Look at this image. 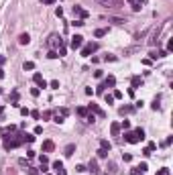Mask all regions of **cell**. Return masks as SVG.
<instances>
[{
	"instance_id": "cell-34",
	"label": "cell",
	"mask_w": 173,
	"mask_h": 175,
	"mask_svg": "<svg viewBox=\"0 0 173 175\" xmlns=\"http://www.w3.org/2000/svg\"><path fill=\"white\" fill-rule=\"evenodd\" d=\"M122 159H124V161H126V163H128V161L132 159V155H130V153H124V155H122Z\"/></svg>"
},
{
	"instance_id": "cell-7",
	"label": "cell",
	"mask_w": 173,
	"mask_h": 175,
	"mask_svg": "<svg viewBox=\"0 0 173 175\" xmlns=\"http://www.w3.org/2000/svg\"><path fill=\"white\" fill-rule=\"evenodd\" d=\"M71 10H73V16H78L80 21L88 18V10H84V8H81V6H78V4H75V6H73Z\"/></svg>"
},
{
	"instance_id": "cell-40",
	"label": "cell",
	"mask_w": 173,
	"mask_h": 175,
	"mask_svg": "<svg viewBox=\"0 0 173 175\" xmlns=\"http://www.w3.org/2000/svg\"><path fill=\"white\" fill-rule=\"evenodd\" d=\"M43 132V126H35V134H41Z\"/></svg>"
},
{
	"instance_id": "cell-4",
	"label": "cell",
	"mask_w": 173,
	"mask_h": 175,
	"mask_svg": "<svg viewBox=\"0 0 173 175\" xmlns=\"http://www.w3.org/2000/svg\"><path fill=\"white\" fill-rule=\"evenodd\" d=\"M114 83H116V78H114V75H108V78H106V80H104V82L98 86V92L102 94L106 88H114Z\"/></svg>"
},
{
	"instance_id": "cell-41",
	"label": "cell",
	"mask_w": 173,
	"mask_h": 175,
	"mask_svg": "<svg viewBox=\"0 0 173 175\" xmlns=\"http://www.w3.org/2000/svg\"><path fill=\"white\" fill-rule=\"evenodd\" d=\"M55 14H57V16H61V14H63V8H61V6H59V8H55Z\"/></svg>"
},
{
	"instance_id": "cell-37",
	"label": "cell",
	"mask_w": 173,
	"mask_h": 175,
	"mask_svg": "<svg viewBox=\"0 0 173 175\" xmlns=\"http://www.w3.org/2000/svg\"><path fill=\"white\" fill-rule=\"evenodd\" d=\"M112 96H114V100H116V98H122V92H120V90H116Z\"/></svg>"
},
{
	"instance_id": "cell-12",
	"label": "cell",
	"mask_w": 173,
	"mask_h": 175,
	"mask_svg": "<svg viewBox=\"0 0 173 175\" xmlns=\"http://www.w3.org/2000/svg\"><path fill=\"white\" fill-rule=\"evenodd\" d=\"M53 149H55V143L53 140H45L43 143V153H51Z\"/></svg>"
},
{
	"instance_id": "cell-25",
	"label": "cell",
	"mask_w": 173,
	"mask_h": 175,
	"mask_svg": "<svg viewBox=\"0 0 173 175\" xmlns=\"http://www.w3.org/2000/svg\"><path fill=\"white\" fill-rule=\"evenodd\" d=\"M106 33H108V29H96V33H94V35H96V37H104Z\"/></svg>"
},
{
	"instance_id": "cell-22",
	"label": "cell",
	"mask_w": 173,
	"mask_h": 175,
	"mask_svg": "<svg viewBox=\"0 0 173 175\" xmlns=\"http://www.w3.org/2000/svg\"><path fill=\"white\" fill-rule=\"evenodd\" d=\"M10 102H12V106H18V92H12Z\"/></svg>"
},
{
	"instance_id": "cell-49",
	"label": "cell",
	"mask_w": 173,
	"mask_h": 175,
	"mask_svg": "<svg viewBox=\"0 0 173 175\" xmlns=\"http://www.w3.org/2000/svg\"><path fill=\"white\" fill-rule=\"evenodd\" d=\"M0 94H2V88H0Z\"/></svg>"
},
{
	"instance_id": "cell-44",
	"label": "cell",
	"mask_w": 173,
	"mask_h": 175,
	"mask_svg": "<svg viewBox=\"0 0 173 175\" xmlns=\"http://www.w3.org/2000/svg\"><path fill=\"white\" fill-rule=\"evenodd\" d=\"M29 175H37V169H33V167H29Z\"/></svg>"
},
{
	"instance_id": "cell-42",
	"label": "cell",
	"mask_w": 173,
	"mask_h": 175,
	"mask_svg": "<svg viewBox=\"0 0 173 175\" xmlns=\"http://www.w3.org/2000/svg\"><path fill=\"white\" fill-rule=\"evenodd\" d=\"M104 59H106V61H116V57H114V55H106Z\"/></svg>"
},
{
	"instance_id": "cell-36",
	"label": "cell",
	"mask_w": 173,
	"mask_h": 175,
	"mask_svg": "<svg viewBox=\"0 0 173 175\" xmlns=\"http://www.w3.org/2000/svg\"><path fill=\"white\" fill-rule=\"evenodd\" d=\"M47 57H49V59H55V57H59V55L55 53V51H49V55H47Z\"/></svg>"
},
{
	"instance_id": "cell-28",
	"label": "cell",
	"mask_w": 173,
	"mask_h": 175,
	"mask_svg": "<svg viewBox=\"0 0 173 175\" xmlns=\"http://www.w3.org/2000/svg\"><path fill=\"white\" fill-rule=\"evenodd\" d=\"M120 128L128 130V128H130V122H128V120H122V122H120Z\"/></svg>"
},
{
	"instance_id": "cell-43",
	"label": "cell",
	"mask_w": 173,
	"mask_h": 175,
	"mask_svg": "<svg viewBox=\"0 0 173 175\" xmlns=\"http://www.w3.org/2000/svg\"><path fill=\"white\" fill-rule=\"evenodd\" d=\"M31 96H39V88H33L31 90Z\"/></svg>"
},
{
	"instance_id": "cell-39",
	"label": "cell",
	"mask_w": 173,
	"mask_h": 175,
	"mask_svg": "<svg viewBox=\"0 0 173 175\" xmlns=\"http://www.w3.org/2000/svg\"><path fill=\"white\" fill-rule=\"evenodd\" d=\"M153 110H159V100L155 98V102H153Z\"/></svg>"
},
{
	"instance_id": "cell-32",
	"label": "cell",
	"mask_w": 173,
	"mask_h": 175,
	"mask_svg": "<svg viewBox=\"0 0 173 175\" xmlns=\"http://www.w3.org/2000/svg\"><path fill=\"white\" fill-rule=\"evenodd\" d=\"M114 102V96L112 94H106V104H112Z\"/></svg>"
},
{
	"instance_id": "cell-8",
	"label": "cell",
	"mask_w": 173,
	"mask_h": 175,
	"mask_svg": "<svg viewBox=\"0 0 173 175\" xmlns=\"http://www.w3.org/2000/svg\"><path fill=\"white\" fill-rule=\"evenodd\" d=\"M88 112H92V114H98L100 118L106 116V112H104V110H102V108H100L98 104H90V106H88Z\"/></svg>"
},
{
	"instance_id": "cell-13",
	"label": "cell",
	"mask_w": 173,
	"mask_h": 175,
	"mask_svg": "<svg viewBox=\"0 0 173 175\" xmlns=\"http://www.w3.org/2000/svg\"><path fill=\"white\" fill-rule=\"evenodd\" d=\"M110 132H112V137H118V132H120V124H118V122H112Z\"/></svg>"
},
{
	"instance_id": "cell-17",
	"label": "cell",
	"mask_w": 173,
	"mask_h": 175,
	"mask_svg": "<svg viewBox=\"0 0 173 175\" xmlns=\"http://www.w3.org/2000/svg\"><path fill=\"white\" fill-rule=\"evenodd\" d=\"M88 169H90V171H92L94 175H98V173H100V169H98V163H96V161H90V167H88Z\"/></svg>"
},
{
	"instance_id": "cell-47",
	"label": "cell",
	"mask_w": 173,
	"mask_h": 175,
	"mask_svg": "<svg viewBox=\"0 0 173 175\" xmlns=\"http://www.w3.org/2000/svg\"><path fill=\"white\" fill-rule=\"evenodd\" d=\"M41 2H43V4H53L55 0H41Z\"/></svg>"
},
{
	"instance_id": "cell-9",
	"label": "cell",
	"mask_w": 173,
	"mask_h": 175,
	"mask_svg": "<svg viewBox=\"0 0 173 175\" xmlns=\"http://www.w3.org/2000/svg\"><path fill=\"white\" fill-rule=\"evenodd\" d=\"M33 82L37 83L39 88H47V82L43 80V75H41V73H35V75H33Z\"/></svg>"
},
{
	"instance_id": "cell-18",
	"label": "cell",
	"mask_w": 173,
	"mask_h": 175,
	"mask_svg": "<svg viewBox=\"0 0 173 175\" xmlns=\"http://www.w3.org/2000/svg\"><path fill=\"white\" fill-rule=\"evenodd\" d=\"M132 110H135V108H132V106H122V108H120V110H118V112H120V114H122V116H124V114H130V112H132Z\"/></svg>"
},
{
	"instance_id": "cell-15",
	"label": "cell",
	"mask_w": 173,
	"mask_h": 175,
	"mask_svg": "<svg viewBox=\"0 0 173 175\" xmlns=\"http://www.w3.org/2000/svg\"><path fill=\"white\" fill-rule=\"evenodd\" d=\"M29 41H31V37L27 35V33H23V35L18 37V43H21V45H29Z\"/></svg>"
},
{
	"instance_id": "cell-3",
	"label": "cell",
	"mask_w": 173,
	"mask_h": 175,
	"mask_svg": "<svg viewBox=\"0 0 173 175\" xmlns=\"http://www.w3.org/2000/svg\"><path fill=\"white\" fill-rule=\"evenodd\" d=\"M23 140H24V134H21L18 139H4V149H14V147L23 145Z\"/></svg>"
},
{
	"instance_id": "cell-6",
	"label": "cell",
	"mask_w": 173,
	"mask_h": 175,
	"mask_svg": "<svg viewBox=\"0 0 173 175\" xmlns=\"http://www.w3.org/2000/svg\"><path fill=\"white\" fill-rule=\"evenodd\" d=\"M81 45H84V37L81 35L71 37V41H69V47H71V49H81Z\"/></svg>"
},
{
	"instance_id": "cell-29",
	"label": "cell",
	"mask_w": 173,
	"mask_h": 175,
	"mask_svg": "<svg viewBox=\"0 0 173 175\" xmlns=\"http://www.w3.org/2000/svg\"><path fill=\"white\" fill-rule=\"evenodd\" d=\"M39 161H41V165H47V163H49V157H47V155H41Z\"/></svg>"
},
{
	"instance_id": "cell-24",
	"label": "cell",
	"mask_w": 173,
	"mask_h": 175,
	"mask_svg": "<svg viewBox=\"0 0 173 175\" xmlns=\"http://www.w3.org/2000/svg\"><path fill=\"white\" fill-rule=\"evenodd\" d=\"M108 153H110V151H106V149H98V157H100V159H106Z\"/></svg>"
},
{
	"instance_id": "cell-23",
	"label": "cell",
	"mask_w": 173,
	"mask_h": 175,
	"mask_svg": "<svg viewBox=\"0 0 173 175\" xmlns=\"http://www.w3.org/2000/svg\"><path fill=\"white\" fill-rule=\"evenodd\" d=\"M138 86H143V80H140V78H132V88H130V90H135Z\"/></svg>"
},
{
	"instance_id": "cell-27",
	"label": "cell",
	"mask_w": 173,
	"mask_h": 175,
	"mask_svg": "<svg viewBox=\"0 0 173 175\" xmlns=\"http://www.w3.org/2000/svg\"><path fill=\"white\" fill-rule=\"evenodd\" d=\"M65 51H67V47L63 45V43H59V57H61V55H65Z\"/></svg>"
},
{
	"instance_id": "cell-38",
	"label": "cell",
	"mask_w": 173,
	"mask_h": 175,
	"mask_svg": "<svg viewBox=\"0 0 173 175\" xmlns=\"http://www.w3.org/2000/svg\"><path fill=\"white\" fill-rule=\"evenodd\" d=\"M71 24H73V27H81V24H84V21H80V18H78V21H73Z\"/></svg>"
},
{
	"instance_id": "cell-5",
	"label": "cell",
	"mask_w": 173,
	"mask_h": 175,
	"mask_svg": "<svg viewBox=\"0 0 173 175\" xmlns=\"http://www.w3.org/2000/svg\"><path fill=\"white\" fill-rule=\"evenodd\" d=\"M67 116H69V110H67V108H59L53 118H55V122H57V124H61V122H63Z\"/></svg>"
},
{
	"instance_id": "cell-30",
	"label": "cell",
	"mask_w": 173,
	"mask_h": 175,
	"mask_svg": "<svg viewBox=\"0 0 173 175\" xmlns=\"http://www.w3.org/2000/svg\"><path fill=\"white\" fill-rule=\"evenodd\" d=\"M130 175H145V171H140V169H138V167H135V169H132V171H130Z\"/></svg>"
},
{
	"instance_id": "cell-46",
	"label": "cell",
	"mask_w": 173,
	"mask_h": 175,
	"mask_svg": "<svg viewBox=\"0 0 173 175\" xmlns=\"http://www.w3.org/2000/svg\"><path fill=\"white\" fill-rule=\"evenodd\" d=\"M4 61H6V57H4V55H0V67L4 65Z\"/></svg>"
},
{
	"instance_id": "cell-10",
	"label": "cell",
	"mask_w": 173,
	"mask_h": 175,
	"mask_svg": "<svg viewBox=\"0 0 173 175\" xmlns=\"http://www.w3.org/2000/svg\"><path fill=\"white\" fill-rule=\"evenodd\" d=\"M143 4H145V0H128V6H130L132 10H140Z\"/></svg>"
},
{
	"instance_id": "cell-14",
	"label": "cell",
	"mask_w": 173,
	"mask_h": 175,
	"mask_svg": "<svg viewBox=\"0 0 173 175\" xmlns=\"http://www.w3.org/2000/svg\"><path fill=\"white\" fill-rule=\"evenodd\" d=\"M98 4H102V6H116V2L118 0H96Z\"/></svg>"
},
{
	"instance_id": "cell-2",
	"label": "cell",
	"mask_w": 173,
	"mask_h": 175,
	"mask_svg": "<svg viewBox=\"0 0 173 175\" xmlns=\"http://www.w3.org/2000/svg\"><path fill=\"white\" fill-rule=\"evenodd\" d=\"M98 43H96V41H92V43H86V45L81 47V55H84V57H90V55H92L94 51H98Z\"/></svg>"
},
{
	"instance_id": "cell-33",
	"label": "cell",
	"mask_w": 173,
	"mask_h": 175,
	"mask_svg": "<svg viewBox=\"0 0 173 175\" xmlns=\"http://www.w3.org/2000/svg\"><path fill=\"white\" fill-rule=\"evenodd\" d=\"M21 114H23V116H29V114H31V110H29V108H21Z\"/></svg>"
},
{
	"instance_id": "cell-20",
	"label": "cell",
	"mask_w": 173,
	"mask_h": 175,
	"mask_svg": "<svg viewBox=\"0 0 173 175\" xmlns=\"http://www.w3.org/2000/svg\"><path fill=\"white\" fill-rule=\"evenodd\" d=\"M73 151H75V145H67V147H65V157H71Z\"/></svg>"
},
{
	"instance_id": "cell-35",
	"label": "cell",
	"mask_w": 173,
	"mask_h": 175,
	"mask_svg": "<svg viewBox=\"0 0 173 175\" xmlns=\"http://www.w3.org/2000/svg\"><path fill=\"white\" fill-rule=\"evenodd\" d=\"M49 86H51V88H53V90H57V88H59V82H57V80H53V82L49 83Z\"/></svg>"
},
{
	"instance_id": "cell-26",
	"label": "cell",
	"mask_w": 173,
	"mask_h": 175,
	"mask_svg": "<svg viewBox=\"0 0 173 175\" xmlns=\"http://www.w3.org/2000/svg\"><path fill=\"white\" fill-rule=\"evenodd\" d=\"M78 114H80L81 118H86L88 116V108H78Z\"/></svg>"
},
{
	"instance_id": "cell-45",
	"label": "cell",
	"mask_w": 173,
	"mask_h": 175,
	"mask_svg": "<svg viewBox=\"0 0 173 175\" xmlns=\"http://www.w3.org/2000/svg\"><path fill=\"white\" fill-rule=\"evenodd\" d=\"M157 175H169V171H167V169H161V171H159Z\"/></svg>"
},
{
	"instance_id": "cell-16",
	"label": "cell",
	"mask_w": 173,
	"mask_h": 175,
	"mask_svg": "<svg viewBox=\"0 0 173 175\" xmlns=\"http://www.w3.org/2000/svg\"><path fill=\"white\" fill-rule=\"evenodd\" d=\"M155 147H157V145H155V143H149V145H147V149H145V151H143V155H147V157H149L151 153L155 151Z\"/></svg>"
},
{
	"instance_id": "cell-21",
	"label": "cell",
	"mask_w": 173,
	"mask_h": 175,
	"mask_svg": "<svg viewBox=\"0 0 173 175\" xmlns=\"http://www.w3.org/2000/svg\"><path fill=\"white\" fill-rule=\"evenodd\" d=\"M57 43H61V39H59L57 35H51V37H49V45H57Z\"/></svg>"
},
{
	"instance_id": "cell-1",
	"label": "cell",
	"mask_w": 173,
	"mask_h": 175,
	"mask_svg": "<svg viewBox=\"0 0 173 175\" xmlns=\"http://www.w3.org/2000/svg\"><path fill=\"white\" fill-rule=\"evenodd\" d=\"M124 139H126V143H130V145H137V143H140V140H145V130L143 128L128 130L126 134H124Z\"/></svg>"
},
{
	"instance_id": "cell-19",
	"label": "cell",
	"mask_w": 173,
	"mask_h": 175,
	"mask_svg": "<svg viewBox=\"0 0 173 175\" xmlns=\"http://www.w3.org/2000/svg\"><path fill=\"white\" fill-rule=\"evenodd\" d=\"M100 149H106V151H110V149H112V145H110V143H108L106 139H102V140H100Z\"/></svg>"
},
{
	"instance_id": "cell-31",
	"label": "cell",
	"mask_w": 173,
	"mask_h": 175,
	"mask_svg": "<svg viewBox=\"0 0 173 175\" xmlns=\"http://www.w3.org/2000/svg\"><path fill=\"white\" fill-rule=\"evenodd\" d=\"M24 69H29V71L35 69V63H33V61H27V63H24Z\"/></svg>"
},
{
	"instance_id": "cell-11",
	"label": "cell",
	"mask_w": 173,
	"mask_h": 175,
	"mask_svg": "<svg viewBox=\"0 0 173 175\" xmlns=\"http://www.w3.org/2000/svg\"><path fill=\"white\" fill-rule=\"evenodd\" d=\"M53 169H55L57 175H65V169H63V163H61V161H55V163H53Z\"/></svg>"
},
{
	"instance_id": "cell-48",
	"label": "cell",
	"mask_w": 173,
	"mask_h": 175,
	"mask_svg": "<svg viewBox=\"0 0 173 175\" xmlns=\"http://www.w3.org/2000/svg\"><path fill=\"white\" fill-rule=\"evenodd\" d=\"M2 78H4V69L0 67V80H2Z\"/></svg>"
}]
</instances>
